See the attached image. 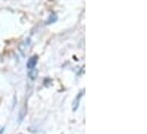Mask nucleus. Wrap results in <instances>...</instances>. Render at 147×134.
Listing matches in <instances>:
<instances>
[{"instance_id":"obj_1","label":"nucleus","mask_w":147,"mask_h":134,"mask_svg":"<svg viewBox=\"0 0 147 134\" xmlns=\"http://www.w3.org/2000/svg\"><path fill=\"white\" fill-rule=\"evenodd\" d=\"M37 64H38V56H33V57H31V58L28 60V63H26V67H28V69L30 70V69L36 68Z\"/></svg>"},{"instance_id":"obj_2","label":"nucleus","mask_w":147,"mask_h":134,"mask_svg":"<svg viewBox=\"0 0 147 134\" xmlns=\"http://www.w3.org/2000/svg\"><path fill=\"white\" fill-rule=\"evenodd\" d=\"M56 21H57V15L53 13V14H50L49 18L47 19V24H48V25H49V24H53V23H54V22H56Z\"/></svg>"},{"instance_id":"obj_3","label":"nucleus","mask_w":147,"mask_h":134,"mask_svg":"<svg viewBox=\"0 0 147 134\" xmlns=\"http://www.w3.org/2000/svg\"><path fill=\"white\" fill-rule=\"evenodd\" d=\"M82 97V93L80 92L79 94H78V97L75 98V101H74V106H73V110L75 111L76 109H78V107H79V101H80V98Z\"/></svg>"},{"instance_id":"obj_4","label":"nucleus","mask_w":147,"mask_h":134,"mask_svg":"<svg viewBox=\"0 0 147 134\" xmlns=\"http://www.w3.org/2000/svg\"><path fill=\"white\" fill-rule=\"evenodd\" d=\"M29 76H30L31 80H34V78L37 77V70H36V68L30 69V72H29Z\"/></svg>"},{"instance_id":"obj_5","label":"nucleus","mask_w":147,"mask_h":134,"mask_svg":"<svg viewBox=\"0 0 147 134\" xmlns=\"http://www.w3.org/2000/svg\"><path fill=\"white\" fill-rule=\"evenodd\" d=\"M3 132H5V127H2V129L0 130V134H3Z\"/></svg>"}]
</instances>
